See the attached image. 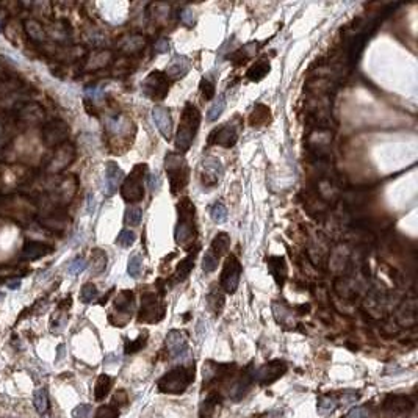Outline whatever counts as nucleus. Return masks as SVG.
<instances>
[{"mask_svg": "<svg viewBox=\"0 0 418 418\" xmlns=\"http://www.w3.org/2000/svg\"><path fill=\"white\" fill-rule=\"evenodd\" d=\"M177 210H179V221H177V227H176V241L179 246H182L183 249H187L188 246H191L196 240L198 230H196V209L195 204H193L188 198L180 199V202L177 204Z\"/></svg>", "mask_w": 418, "mask_h": 418, "instance_id": "1", "label": "nucleus"}, {"mask_svg": "<svg viewBox=\"0 0 418 418\" xmlns=\"http://www.w3.org/2000/svg\"><path fill=\"white\" fill-rule=\"evenodd\" d=\"M199 124H201L199 110L193 104H187L182 111L180 124H179L177 137H176V147L179 152H187L190 149L193 139L196 137Z\"/></svg>", "mask_w": 418, "mask_h": 418, "instance_id": "2", "label": "nucleus"}, {"mask_svg": "<svg viewBox=\"0 0 418 418\" xmlns=\"http://www.w3.org/2000/svg\"><path fill=\"white\" fill-rule=\"evenodd\" d=\"M195 381V366H177L168 371L165 376H161V379L158 381V390L161 393H183L190 384Z\"/></svg>", "mask_w": 418, "mask_h": 418, "instance_id": "3", "label": "nucleus"}, {"mask_svg": "<svg viewBox=\"0 0 418 418\" xmlns=\"http://www.w3.org/2000/svg\"><path fill=\"white\" fill-rule=\"evenodd\" d=\"M165 168L169 177V185H171V193L177 195L180 190L187 187L188 179H190V171L187 160L183 158L180 154H174L169 152L165 158Z\"/></svg>", "mask_w": 418, "mask_h": 418, "instance_id": "4", "label": "nucleus"}, {"mask_svg": "<svg viewBox=\"0 0 418 418\" xmlns=\"http://www.w3.org/2000/svg\"><path fill=\"white\" fill-rule=\"evenodd\" d=\"M147 171L146 165H138L130 172V176L122 183L121 195L127 202H139L144 198V188H142V180H144V172Z\"/></svg>", "mask_w": 418, "mask_h": 418, "instance_id": "5", "label": "nucleus"}, {"mask_svg": "<svg viewBox=\"0 0 418 418\" xmlns=\"http://www.w3.org/2000/svg\"><path fill=\"white\" fill-rule=\"evenodd\" d=\"M243 129V122L241 119L237 116L232 121L222 124L221 127L215 129L209 137V144H218L222 147H232L237 142L240 132Z\"/></svg>", "mask_w": 418, "mask_h": 418, "instance_id": "6", "label": "nucleus"}, {"mask_svg": "<svg viewBox=\"0 0 418 418\" xmlns=\"http://www.w3.org/2000/svg\"><path fill=\"white\" fill-rule=\"evenodd\" d=\"M165 317V304L161 301V296L155 291H146L141 296V310H139V321L142 323H157Z\"/></svg>", "mask_w": 418, "mask_h": 418, "instance_id": "7", "label": "nucleus"}, {"mask_svg": "<svg viewBox=\"0 0 418 418\" xmlns=\"http://www.w3.org/2000/svg\"><path fill=\"white\" fill-rule=\"evenodd\" d=\"M241 276V263L235 256H227L224 262L222 273H221V287L226 293H235L240 283Z\"/></svg>", "mask_w": 418, "mask_h": 418, "instance_id": "8", "label": "nucleus"}, {"mask_svg": "<svg viewBox=\"0 0 418 418\" xmlns=\"http://www.w3.org/2000/svg\"><path fill=\"white\" fill-rule=\"evenodd\" d=\"M142 91L144 94L154 100H163L166 97L169 91V81L168 77L160 72V70H154L147 75V78L142 81Z\"/></svg>", "mask_w": 418, "mask_h": 418, "instance_id": "9", "label": "nucleus"}, {"mask_svg": "<svg viewBox=\"0 0 418 418\" xmlns=\"http://www.w3.org/2000/svg\"><path fill=\"white\" fill-rule=\"evenodd\" d=\"M285 371H287V363L283 360H273V362L262 365L260 368H257L254 371L252 378L257 379L260 384L267 385V384L278 381Z\"/></svg>", "mask_w": 418, "mask_h": 418, "instance_id": "10", "label": "nucleus"}, {"mask_svg": "<svg viewBox=\"0 0 418 418\" xmlns=\"http://www.w3.org/2000/svg\"><path fill=\"white\" fill-rule=\"evenodd\" d=\"M224 172V168L221 165V161L215 157H206L201 165V179L204 182V185L213 187L216 185L218 180L221 179Z\"/></svg>", "mask_w": 418, "mask_h": 418, "instance_id": "11", "label": "nucleus"}, {"mask_svg": "<svg viewBox=\"0 0 418 418\" xmlns=\"http://www.w3.org/2000/svg\"><path fill=\"white\" fill-rule=\"evenodd\" d=\"M166 348L172 359H180L188 352V343L180 331H171L166 337Z\"/></svg>", "mask_w": 418, "mask_h": 418, "instance_id": "12", "label": "nucleus"}, {"mask_svg": "<svg viewBox=\"0 0 418 418\" xmlns=\"http://www.w3.org/2000/svg\"><path fill=\"white\" fill-rule=\"evenodd\" d=\"M384 409L390 414H407L409 411L414 409V401L409 398V396H403V395H390L387 396V400L384 401Z\"/></svg>", "mask_w": 418, "mask_h": 418, "instance_id": "13", "label": "nucleus"}, {"mask_svg": "<svg viewBox=\"0 0 418 418\" xmlns=\"http://www.w3.org/2000/svg\"><path fill=\"white\" fill-rule=\"evenodd\" d=\"M152 118H154V122L157 129L160 130V134L163 135L165 139H171V132H172V119L169 115V110L165 107H155L152 110Z\"/></svg>", "mask_w": 418, "mask_h": 418, "instance_id": "14", "label": "nucleus"}, {"mask_svg": "<svg viewBox=\"0 0 418 418\" xmlns=\"http://www.w3.org/2000/svg\"><path fill=\"white\" fill-rule=\"evenodd\" d=\"M121 179H122L121 168L116 165L115 161H108L107 169H105V193H107V196L115 195Z\"/></svg>", "mask_w": 418, "mask_h": 418, "instance_id": "15", "label": "nucleus"}, {"mask_svg": "<svg viewBox=\"0 0 418 418\" xmlns=\"http://www.w3.org/2000/svg\"><path fill=\"white\" fill-rule=\"evenodd\" d=\"M252 376L249 373H243L240 378L237 379H233L232 381V385H230V389H229V396L233 400V401H238L240 398H243L244 395H246L248 389L251 387V382H252Z\"/></svg>", "mask_w": 418, "mask_h": 418, "instance_id": "16", "label": "nucleus"}, {"mask_svg": "<svg viewBox=\"0 0 418 418\" xmlns=\"http://www.w3.org/2000/svg\"><path fill=\"white\" fill-rule=\"evenodd\" d=\"M50 252V246L46 243H41V241H27L24 244V248H22V256L27 259V260H36V259H41V257H44L46 254Z\"/></svg>", "mask_w": 418, "mask_h": 418, "instance_id": "17", "label": "nucleus"}, {"mask_svg": "<svg viewBox=\"0 0 418 418\" xmlns=\"http://www.w3.org/2000/svg\"><path fill=\"white\" fill-rule=\"evenodd\" d=\"M190 70V61L187 57L183 55H176L171 60V63L166 69V77L169 75L171 78H180Z\"/></svg>", "mask_w": 418, "mask_h": 418, "instance_id": "18", "label": "nucleus"}, {"mask_svg": "<svg viewBox=\"0 0 418 418\" xmlns=\"http://www.w3.org/2000/svg\"><path fill=\"white\" fill-rule=\"evenodd\" d=\"M268 268H270V273L273 274V278L276 279L278 285H283L285 279H287V263H285V259L279 257V256L270 257Z\"/></svg>", "mask_w": 418, "mask_h": 418, "instance_id": "19", "label": "nucleus"}, {"mask_svg": "<svg viewBox=\"0 0 418 418\" xmlns=\"http://www.w3.org/2000/svg\"><path fill=\"white\" fill-rule=\"evenodd\" d=\"M111 387H113V379H111L108 374H100L99 378H97V381H96V387H94V398H96V401L105 400V396L110 393Z\"/></svg>", "mask_w": 418, "mask_h": 418, "instance_id": "20", "label": "nucleus"}, {"mask_svg": "<svg viewBox=\"0 0 418 418\" xmlns=\"http://www.w3.org/2000/svg\"><path fill=\"white\" fill-rule=\"evenodd\" d=\"M115 309L119 313H132V309H134V293L127 290L121 291L115 299Z\"/></svg>", "mask_w": 418, "mask_h": 418, "instance_id": "21", "label": "nucleus"}, {"mask_svg": "<svg viewBox=\"0 0 418 418\" xmlns=\"http://www.w3.org/2000/svg\"><path fill=\"white\" fill-rule=\"evenodd\" d=\"M230 246V238L226 232H219L218 235L213 238L211 241V246H210V251L215 254L216 257H221L222 254H226L227 249Z\"/></svg>", "mask_w": 418, "mask_h": 418, "instance_id": "22", "label": "nucleus"}, {"mask_svg": "<svg viewBox=\"0 0 418 418\" xmlns=\"http://www.w3.org/2000/svg\"><path fill=\"white\" fill-rule=\"evenodd\" d=\"M33 406L36 412L43 417L47 415L49 412V407H50V401H49V393L46 389H38L33 395Z\"/></svg>", "mask_w": 418, "mask_h": 418, "instance_id": "23", "label": "nucleus"}, {"mask_svg": "<svg viewBox=\"0 0 418 418\" xmlns=\"http://www.w3.org/2000/svg\"><path fill=\"white\" fill-rule=\"evenodd\" d=\"M66 135H68V127L65 126V122H57V124H52L46 130V139L50 144H55V142L65 139Z\"/></svg>", "mask_w": 418, "mask_h": 418, "instance_id": "24", "label": "nucleus"}, {"mask_svg": "<svg viewBox=\"0 0 418 418\" xmlns=\"http://www.w3.org/2000/svg\"><path fill=\"white\" fill-rule=\"evenodd\" d=\"M196 251L195 252H191L188 257L183 259L179 265H177V270H176V280H183V279H187L188 278V274L191 273L193 267H195V257H196Z\"/></svg>", "mask_w": 418, "mask_h": 418, "instance_id": "25", "label": "nucleus"}, {"mask_svg": "<svg viewBox=\"0 0 418 418\" xmlns=\"http://www.w3.org/2000/svg\"><path fill=\"white\" fill-rule=\"evenodd\" d=\"M270 72V63L267 60H260L256 65H252L246 72L248 78L252 81H260L265 75Z\"/></svg>", "mask_w": 418, "mask_h": 418, "instance_id": "26", "label": "nucleus"}, {"mask_svg": "<svg viewBox=\"0 0 418 418\" xmlns=\"http://www.w3.org/2000/svg\"><path fill=\"white\" fill-rule=\"evenodd\" d=\"M218 404H219V396H218V395H213V393L209 395L207 398H206V401H204L202 406H201L199 417H201V418H213Z\"/></svg>", "mask_w": 418, "mask_h": 418, "instance_id": "27", "label": "nucleus"}, {"mask_svg": "<svg viewBox=\"0 0 418 418\" xmlns=\"http://www.w3.org/2000/svg\"><path fill=\"white\" fill-rule=\"evenodd\" d=\"M267 122H270V110L265 105H256L252 115H251V126L254 127H262Z\"/></svg>", "mask_w": 418, "mask_h": 418, "instance_id": "28", "label": "nucleus"}, {"mask_svg": "<svg viewBox=\"0 0 418 418\" xmlns=\"http://www.w3.org/2000/svg\"><path fill=\"white\" fill-rule=\"evenodd\" d=\"M105 267H107L105 252H102L100 249H96L93 252V256H91V271L94 274H100V273H104Z\"/></svg>", "mask_w": 418, "mask_h": 418, "instance_id": "29", "label": "nucleus"}, {"mask_svg": "<svg viewBox=\"0 0 418 418\" xmlns=\"http://www.w3.org/2000/svg\"><path fill=\"white\" fill-rule=\"evenodd\" d=\"M337 400L334 396H320L318 400V412L321 415H329L337 409Z\"/></svg>", "mask_w": 418, "mask_h": 418, "instance_id": "30", "label": "nucleus"}, {"mask_svg": "<svg viewBox=\"0 0 418 418\" xmlns=\"http://www.w3.org/2000/svg\"><path fill=\"white\" fill-rule=\"evenodd\" d=\"M209 305L210 309L215 312V315H219V312L222 310V305H224V296L219 290H211L209 294Z\"/></svg>", "mask_w": 418, "mask_h": 418, "instance_id": "31", "label": "nucleus"}, {"mask_svg": "<svg viewBox=\"0 0 418 418\" xmlns=\"http://www.w3.org/2000/svg\"><path fill=\"white\" fill-rule=\"evenodd\" d=\"M224 107H226V100H224V96H219L215 102H213V105L209 108V111H207V119L209 121H216L219 116H221V113L224 111Z\"/></svg>", "mask_w": 418, "mask_h": 418, "instance_id": "32", "label": "nucleus"}, {"mask_svg": "<svg viewBox=\"0 0 418 418\" xmlns=\"http://www.w3.org/2000/svg\"><path fill=\"white\" fill-rule=\"evenodd\" d=\"M218 262H219V257H216L215 254L209 249L206 252V256H204V260H202V270L206 273H213L218 268Z\"/></svg>", "mask_w": 418, "mask_h": 418, "instance_id": "33", "label": "nucleus"}, {"mask_svg": "<svg viewBox=\"0 0 418 418\" xmlns=\"http://www.w3.org/2000/svg\"><path fill=\"white\" fill-rule=\"evenodd\" d=\"M97 294H99V291H97L94 283H85L83 288H81V293H80V299L85 304H89L97 298Z\"/></svg>", "mask_w": 418, "mask_h": 418, "instance_id": "34", "label": "nucleus"}, {"mask_svg": "<svg viewBox=\"0 0 418 418\" xmlns=\"http://www.w3.org/2000/svg\"><path fill=\"white\" fill-rule=\"evenodd\" d=\"M210 216L215 222H224L227 218V209L224 207V204H221V202L213 204V207L210 210Z\"/></svg>", "mask_w": 418, "mask_h": 418, "instance_id": "35", "label": "nucleus"}, {"mask_svg": "<svg viewBox=\"0 0 418 418\" xmlns=\"http://www.w3.org/2000/svg\"><path fill=\"white\" fill-rule=\"evenodd\" d=\"M141 218H142L141 209H138V207H129L126 210V222L129 224V226H134V227L139 226Z\"/></svg>", "mask_w": 418, "mask_h": 418, "instance_id": "36", "label": "nucleus"}, {"mask_svg": "<svg viewBox=\"0 0 418 418\" xmlns=\"http://www.w3.org/2000/svg\"><path fill=\"white\" fill-rule=\"evenodd\" d=\"M141 263H142V260H141V256L139 254H135V256H132L130 259H129V267H127V271H129V274L132 278H139V274H141Z\"/></svg>", "mask_w": 418, "mask_h": 418, "instance_id": "37", "label": "nucleus"}, {"mask_svg": "<svg viewBox=\"0 0 418 418\" xmlns=\"http://www.w3.org/2000/svg\"><path fill=\"white\" fill-rule=\"evenodd\" d=\"M135 233L132 232V230H129V229H126V230H122L121 233H119V237H118V240H116V243H119L121 246H124V248H130L132 244L135 243Z\"/></svg>", "mask_w": 418, "mask_h": 418, "instance_id": "38", "label": "nucleus"}, {"mask_svg": "<svg viewBox=\"0 0 418 418\" xmlns=\"http://www.w3.org/2000/svg\"><path fill=\"white\" fill-rule=\"evenodd\" d=\"M118 415H119V411L115 406H102V407H99L94 418H118Z\"/></svg>", "mask_w": 418, "mask_h": 418, "instance_id": "39", "label": "nucleus"}, {"mask_svg": "<svg viewBox=\"0 0 418 418\" xmlns=\"http://www.w3.org/2000/svg\"><path fill=\"white\" fill-rule=\"evenodd\" d=\"M86 268V262L81 259V257H77L75 260H72V263L68 267V273L70 274V276H77V274H80L81 271H83Z\"/></svg>", "mask_w": 418, "mask_h": 418, "instance_id": "40", "label": "nucleus"}, {"mask_svg": "<svg viewBox=\"0 0 418 418\" xmlns=\"http://www.w3.org/2000/svg\"><path fill=\"white\" fill-rule=\"evenodd\" d=\"M27 32H28L30 36L35 38V39H43L44 38L43 28H41L39 24H36L35 20H30V22H27Z\"/></svg>", "mask_w": 418, "mask_h": 418, "instance_id": "41", "label": "nucleus"}, {"mask_svg": "<svg viewBox=\"0 0 418 418\" xmlns=\"http://www.w3.org/2000/svg\"><path fill=\"white\" fill-rule=\"evenodd\" d=\"M91 412H93V407L91 404H80L72 411V417L74 418H89Z\"/></svg>", "mask_w": 418, "mask_h": 418, "instance_id": "42", "label": "nucleus"}, {"mask_svg": "<svg viewBox=\"0 0 418 418\" xmlns=\"http://www.w3.org/2000/svg\"><path fill=\"white\" fill-rule=\"evenodd\" d=\"M201 91L206 100H210V99H213V96H215V86H213V83H210L209 80L201 81Z\"/></svg>", "mask_w": 418, "mask_h": 418, "instance_id": "43", "label": "nucleus"}, {"mask_svg": "<svg viewBox=\"0 0 418 418\" xmlns=\"http://www.w3.org/2000/svg\"><path fill=\"white\" fill-rule=\"evenodd\" d=\"M368 409L363 406H357V407H352V409L348 412L346 418H368Z\"/></svg>", "mask_w": 418, "mask_h": 418, "instance_id": "44", "label": "nucleus"}, {"mask_svg": "<svg viewBox=\"0 0 418 418\" xmlns=\"http://www.w3.org/2000/svg\"><path fill=\"white\" fill-rule=\"evenodd\" d=\"M144 345H146V335H144V337H142V335H141V337H139L138 340H135V342H132V343H129V345H127L126 351H127V354H134V352L139 351Z\"/></svg>", "mask_w": 418, "mask_h": 418, "instance_id": "45", "label": "nucleus"}, {"mask_svg": "<svg viewBox=\"0 0 418 418\" xmlns=\"http://www.w3.org/2000/svg\"><path fill=\"white\" fill-rule=\"evenodd\" d=\"M180 19L187 27H193V24H195V14H193L191 9H183L180 13Z\"/></svg>", "mask_w": 418, "mask_h": 418, "instance_id": "46", "label": "nucleus"}, {"mask_svg": "<svg viewBox=\"0 0 418 418\" xmlns=\"http://www.w3.org/2000/svg\"><path fill=\"white\" fill-rule=\"evenodd\" d=\"M160 187H161V179H160V176H158V174H152V176L149 177V188H150L152 191H155V190H160Z\"/></svg>", "mask_w": 418, "mask_h": 418, "instance_id": "47", "label": "nucleus"}, {"mask_svg": "<svg viewBox=\"0 0 418 418\" xmlns=\"http://www.w3.org/2000/svg\"><path fill=\"white\" fill-rule=\"evenodd\" d=\"M169 49V43H168V39H158L157 43H155V50L158 54H165L166 50Z\"/></svg>", "mask_w": 418, "mask_h": 418, "instance_id": "48", "label": "nucleus"}, {"mask_svg": "<svg viewBox=\"0 0 418 418\" xmlns=\"http://www.w3.org/2000/svg\"><path fill=\"white\" fill-rule=\"evenodd\" d=\"M86 96H89L93 100H96V99H99L102 96V89H99V88H88L86 89Z\"/></svg>", "mask_w": 418, "mask_h": 418, "instance_id": "49", "label": "nucleus"}, {"mask_svg": "<svg viewBox=\"0 0 418 418\" xmlns=\"http://www.w3.org/2000/svg\"><path fill=\"white\" fill-rule=\"evenodd\" d=\"M126 401H127L126 392H124V390H119V392L115 395V403H122V404H126Z\"/></svg>", "mask_w": 418, "mask_h": 418, "instance_id": "50", "label": "nucleus"}, {"mask_svg": "<svg viewBox=\"0 0 418 418\" xmlns=\"http://www.w3.org/2000/svg\"><path fill=\"white\" fill-rule=\"evenodd\" d=\"M19 285H20V280H16V282H9V283H8V287L11 288V290H17Z\"/></svg>", "mask_w": 418, "mask_h": 418, "instance_id": "51", "label": "nucleus"}, {"mask_svg": "<svg viewBox=\"0 0 418 418\" xmlns=\"http://www.w3.org/2000/svg\"><path fill=\"white\" fill-rule=\"evenodd\" d=\"M43 418H50L49 415H43Z\"/></svg>", "mask_w": 418, "mask_h": 418, "instance_id": "52", "label": "nucleus"}]
</instances>
